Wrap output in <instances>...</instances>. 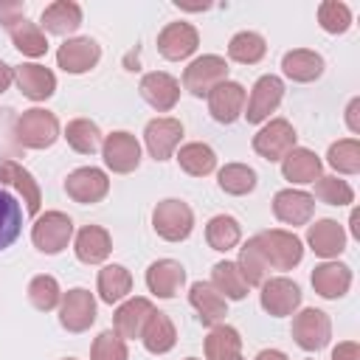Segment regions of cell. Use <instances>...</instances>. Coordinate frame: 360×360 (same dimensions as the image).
Masks as SVG:
<instances>
[{
    "label": "cell",
    "mask_w": 360,
    "mask_h": 360,
    "mask_svg": "<svg viewBox=\"0 0 360 360\" xmlns=\"http://www.w3.org/2000/svg\"><path fill=\"white\" fill-rule=\"evenodd\" d=\"M65 360H76V357H65Z\"/></svg>",
    "instance_id": "55"
},
{
    "label": "cell",
    "mask_w": 360,
    "mask_h": 360,
    "mask_svg": "<svg viewBox=\"0 0 360 360\" xmlns=\"http://www.w3.org/2000/svg\"><path fill=\"white\" fill-rule=\"evenodd\" d=\"M233 354H242V338L233 326L219 323L205 338V360H231Z\"/></svg>",
    "instance_id": "38"
},
{
    "label": "cell",
    "mask_w": 360,
    "mask_h": 360,
    "mask_svg": "<svg viewBox=\"0 0 360 360\" xmlns=\"http://www.w3.org/2000/svg\"><path fill=\"white\" fill-rule=\"evenodd\" d=\"M284 98V82L273 73H264L256 79L253 90H250V98H248V110L242 112L248 118V124H262V121H270V112L278 110Z\"/></svg>",
    "instance_id": "12"
},
{
    "label": "cell",
    "mask_w": 360,
    "mask_h": 360,
    "mask_svg": "<svg viewBox=\"0 0 360 360\" xmlns=\"http://www.w3.org/2000/svg\"><path fill=\"white\" fill-rule=\"evenodd\" d=\"M222 82H228V62L225 56H217V53H202L191 59L188 68L183 70V87L197 98L208 96Z\"/></svg>",
    "instance_id": "5"
},
{
    "label": "cell",
    "mask_w": 360,
    "mask_h": 360,
    "mask_svg": "<svg viewBox=\"0 0 360 360\" xmlns=\"http://www.w3.org/2000/svg\"><path fill=\"white\" fill-rule=\"evenodd\" d=\"M323 68H326V65H323V56H321L318 51H309V48H295V51H287V53L281 56V70H284V76L292 79V82H301V84L321 79Z\"/></svg>",
    "instance_id": "29"
},
{
    "label": "cell",
    "mask_w": 360,
    "mask_h": 360,
    "mask_svg": "<svg viewBox=\"0 0 360 360\" xmlns=\"http://www.w3.org/2000/svg\"><path fill=\"white\" fill-rule=\"evenodd\" d=\"M332 360H360V346L357 340H340L332 349Z\"/></svg>",
    "instance_id": "48"
},
{
    "label": "cell",
    "mask_w": 360,
    "mask_h": 360,
    "mask_svg": "<svg viewBox=\"0 0 360 360\" xmlns=\"http://www.w3.org/2000/svg\"><path fill=\"white\" fill-rule=\"evenodd\" d=\"M349 228H352V236L360 239V211H357V208H354L352 217H349Z\"/></svg>",
    "instance_id": "52"
},
{
    "label": "cell",
    "mask_w": 360,
    "mask_h": 360,
    "mask_svg": "<svg viewBox=\"0 0 360 360\" xmlns=\"http://www.w3.org/2000/svg\"><path fill=\"white\" fill-rule=\"evenodd\" d=\"M259 301H262V309L267 315L287 318V315H295V309L301 307V287L287 276H276V278H267L262 284Z\"/></svg>",
    "instance_id": "11"
},
{
    "label": "cell",
    "mask_w": 360,
    "mask_h": 360,
    "mask_svg": "<svg viewBox=\"0 0 360 360\" xmlns=\"http://www.w3.org/2000/svg\"><path fill=\"white\" fill-rule=\"evenodd\" d=\"M152 228L166 242H183L194 231V211L188 208V202L177 197L160 200L152 211Z\"/></svg>",
    "instance_id": "3"
},
{
    "label": "cell",
    "mask_w": 360,
    "mask_h": 360,
    "mask_svg": "<svg viewBox=\"0 0 360 360\" xmlns=\"http://www.w3.org/2000/svg\"><path fill=\"white\" fill-rule=\"evenodd\" d=\"M70 239H73V219L65 211H45V214H39L34 228H31V242L45 256L62 253Z\"/></svg>",
    "instance_id": "4"
},
{
    "label": "cell",
    "mask_w": 360,
    "mask_h": 360,
    "mask_svg": "<svg viewBox=\"0 0 360 360\" xmlns=\"http://www.w3.org/2000/svg\"><path fill=\"white\" fill-rule=\"evenodd\" d=\"M295 127L287 118H270L256 135H253V152L270 163L281 160L290 149H295Z\"/></svg>",
    "instance_id": "6"
},
{
    "label": "cell",
    "mask_w": 360,
    "mask_h": 360,
    "mask_svg": "<svg viewBox=\"0 0 360 360\" xmlns=\"http://www.w3.org/2000/svg\"><path fill=\"white\" fill-rule=\"evenodd\" d=\"M318 22L326 34H346L352 28V8L338 0H323L318 6Z\"/></svg>",
    "instance_id": "45"
},
{
    "label": "cell",
    "mask_w": 360,
    "mask_h": 360,
    "mask_svg": "<svg viewBox=\"0 0 360 360\" xmlns=\"http://www.w3.org/2000/svg\"><path fill=\"white\" fill-rule=\"evenodd\" d=\"M253 239H256V245H259L267 267H273V270H292L304 259V242L292 231L267 228V231L256 233Z\"/></svg>",
    "instance_id": "1"
},
{
    "label": "cell",
    "mask_w": 360,
    "mask_h": 360,
    "mask_svg": "<svg viewBox=\"0 0 360 360\" xmlns=\"http://www.w3.org/2000/svg\"><path fill=\"white\" fill-rule=\"evenodd\" d=\"M307 360H309V357H307Z\"/></svg>",
    "instance_id": "56"
},
{
    "label": "cell",
    "mask_w": 360,
    "mask_h": 360,
    "mask_svg": "<svg viewBox=\"0 0 360 360\" xmlns=\"http://www.w3.org/2000/svg\"><path fill=\"white\" fill-rule=\"evenodd\" d=\"M65 191L73 202L79 205H93L101 202L110 191V177L104 169L96 166H79L65 177Z\"/></svg>",
    "instance_id": "7"
},
{
    "label": "cell",
    "mask_w": 360,
    "mask_h": 360,
    "mask_svg": "<svg viewBox=\"0 0 360 360\" xmlns=\"http://www.w3.org/2000/svg\"><path fill=\"white\" fill-rule=\"evenodd\" d=\"M152 312H155V304L149 298H141V295L127 298L112 315V332H118L124 340H135V338H141Z\"/></svg>",
    "instance_id": "25"
},
{
    "label": "cell",
    "mask_w": 360,
    "mask_h": 360,
    "mask_svg": "<svg viewBox=\"0 0 360 360\" xmlns=\"http://www.w3.org/2000/svg\"><path fill=\"white\" fill-rule=\"evenodd\" d=\"M312 287L321 298H343L352 287V267L338 259H326L312 270Z\"/></svg>",
    "instance_id": "21"
},
{
    "label": "cell",
    "mask_w": 360,
    "mask_h": 360,
    "mask_svg": "<svg viewBox=\"0 0 360 360\" xmlns=\"http://www.w3.org/2000/svg\"><path fill=\"white\" fill-rule=\"evenodd\" d=\"M79 25H82V6L73 0H56L42 8L39 28H45L48 34L70 37L73 31H79Z\"/></svg>",
    "instance_id": "28"
},
{
    "label": "cell",
    "mask_w": 360,
    "mask_h": 360,
    "mask_svg": "<svg viewBox=\"0 0 360 360\" xmlns=\"http://www.w3.org/2000/svg\"><path fill=\"white\" fill-rule=\"evenodd\" d=\"M8 34H11L14 48H17L22 56L39 59V56L48 53V37H45V31H42L37 22H28V20L22 17L20 22H14V25L8 28Z\"/></svg>",
    "instance_id": "36"
},
{
    "label": "cell",
    "mask_w": 360,
    "mask_h": 360,
    "mask_svg": "<svg viewBox=\"0 0 360 360\" xmlns=\"http://www.w3.org/2000/svg\"><path fill=\"white\" fill-rule=\"evenodd\" d=\"M101 158H104V166L115 174H129L138 169L141 163V143L132 132L127 129H118V132H110L101 143Z\"/></svg>",
    "instance_id": "9"
},
{
    "label": "cell",
    "mask_w": 360,
    "mask_h": 360,
    "mask_svg": "<svg viewBox=\"0 0 360 360\" xmlns=\"http://www.w3.org/2000/svg\"><path fill=\"white\" fill-rule=\"evenodd\" d=\"M141 90V98L158 110V112H169L174 110V104L180 101V82L172 76V73H163V70H152L141 79L138 84Z\"/></svg>",
    "instance_id": "18"
},
{
    "label": "cell",
    "mask_w": 360,
    "mask_h": 360,
    "mask_svg": "<svg viewBox=\"0 0 360 360\" xmlns=\"http://www.w3.org/2000/svg\"><path fill=\"white\" fill-rule=\"evenodd\" d=\"M242 239V225L231 217V214H217L208 219L205 225V242L211 250H219V253H228L231 248H236Z\"/></svg>",
    "instance_id": "35"
},
{
    "label": "cell",
    "mask_w": 360,
    "mask_h": 360,
    "mask_svg": "<svg viewBox=\"0 0 360 360\" xmlns=\"http://www.w3.org/2000/svg\"><path fill=\"white\" fill-rule=\"evenodd\" d=\"M0 186H3V188L8 186V188H14V191L22 197L28 217H37V214H39V208H42L39 183L34 180V174H31L25 166H20V163H14V160H0Z\"/></svg>",
    "instance_id": "16"
},
{
    "label": "cell",
    "mask_w": 360,
    "mask_h": 360,
    "mask_svg": "<svg viewBox=\"0 0 360 360\" xmlns=\"http://www.w3.org/2000/svg\"><path fill=\"white\" fill-rule=\"evenodd\" d=\"M174 158H177L180 169L186 174H191V177H205V174H211L217 169V152L208 143H202V141L183 143Z\"/></svg>",
    "instance_id": "33"
},
{
    "label": "cell",
    "mask_w": 360,
    "mask_h": 360,
    "mask_svg": "<svg viewBox=\"0 0 360 360\" xmlns=\"http://www.w3.org/2000/svg\"><path fill=\"white\" fill-rule=\"evenodd\" d=\"M14 82L20 87V93L31 101H45L53 96L56 90V76L51 68L37 65V62H25L20 68H14Z\"/></svg>",
    "instance_id": "22"
},
{
    "label": "cell",
    "mask_w": 360,
    "mask_h": 360,
    "mask_svg": "<svg viewBox=\"0 0 360 360\" xmlns=\"http://www.w3.org/2000/svg\"><path fill=\"white\" fill-rule=\"evenodd\" d=\"M211 287L225 298V301H242L248 295V281L242 278L236 262H217L211 267Z\"/></svg>",
    "instance_id": "34"
},
{
    "label": "cell",
    "mask_w": 360,
    "mask_h": 360,
    "mask_svg": "<svg viewBox=\"0 0 360 360\" xmlns=\"http://www.w3.org/2000/svg\"><path fill=\"white\" fill-rule=\"evenodd\" d=\"M98 298L104 304H118L132 292V273L124 264H104L98 270Z\"/></svg>",
    "instance_id": "31"
},
{
    "label": "cell",
    "mask_w": 360,
    "mask_h": 360,
    "mask_svg": "<svg viewBox=\"0 0 360 360\" xmlns=\"http://www.w3.org/2000/svg\"><path fill=\"white\" fill-rule=\"evenodd\" d=\"M76 259L84 264H101L112 253V236L101 225H84L73 239Z\"/></svg>",
    "instance_id": "27"
},
{
    "label": "cell",
    "mask_w": 360,
    "mask_h": 360,
    "mask_svg": "<svg viewBox=\"0 0 360 360\" xmlns=\"http://www.w3.org/2000/svg\"><path fill=\"white\" fill-rule=\"evenodd\" d=\"M321 172H323L321 158L307 146H295L281 158V174H284V180H290L295 186L315 183L321 177Z\"/></svg>",
    "instance_id": "26"
},
{
    "label": "cell",
    "mask_w": 360,
    "mask_h": 360,
    "mask_svg": "<svg viewBox=\"0 0 360 360\" xmlns=\"http://www.w3.org/2000/svg\"><path fill=\"white\" fill-rule=\"evenodd\" d=\"M188 304L197 309L202 326H219L228 315V301L211 287V281H194L188 290Z\"/></svg>",
    "instance_id": "24"
},
{
    "label": "cell",
    "mask_w": 360,
    "mask_h": 360,
    "mask_svg": "<svg viewBox=\"0 0 360 360\" xmlns=\"http://www.w3.org/2000/svg\"><path fill=\"white\" fill-rule=\"evenodd\" d=\"M180 138H183V124L169 115L152 118L143 127V143L155 160H169L174 155V149L180 146Z\"/></svg>",
    "instance_id": "14"
},
{
    "label": "cell",
    "mask_w": 360,
    "mask_h": 360,
    "mask_svg": "<svg viewBox=\"0 0 360 360\" xmlns=\"http://www.w3.org/2000/svg\"><path fill=\"white\" fill-rule=\"evenodd\" d=\"M236 267H239L242 278L248 281V287H262V284L267 281L270 267H267V262H264V256H262V250H259V245H256V239H253V236L239 248Z\"/></svg>",
    "instance_id": "40"
},
{
    "label": "cell",
    "mask_w": 360,
    "mask_h": 360,
    "mask_svg": "<svg viewBox=\"0 0 360 360\" xmlns=\"http://www.w3.org/2000/svg\"><path fill=\"white\" fill-rule=\"evenodd\" d=\"M217 183L225 194L242 197V194H250L256 188V172L248 163H225L217 172Z\"/></svg>",
    "instance_id": "41"
},
{
    "label": "cell",
    "mask_w": 360,
    "mask_h": 360,
    "mask_svg": "<svg viewBox=\"0 0 360 360\" xmlns=\"http://www.w3.org/2000/svg\"><path fill=\"white\" fill-rule=\"evenodd\" d=\"M273 214L278 222L284 225H309L312 214H315V197L301 191V188H281L273 197Z\"/></svg>",
    "instance_id": "15"
},
{
    "label": "cell",
    "mask_w": 360,
    "mask_h": 360,
    "mask_svg": "<svg viewBox=\"0 0 360 360\" xmlns=\"http://www.w3.org/2000/svg\"><path fill=\"white\" fill-rule=\"evenodd\" d=\"M28 301L39 309V312H51L59 307L62 301V290H59V281L53 276H34L28 281Z\"/></svg>",
    "instance_id": "43"
},
{
    "label": "cell",
    "mask_w": 360,
    "mask_h": 360,
    "mask_svg": "<svg viewBox=\"0 0 360 360\" xmlns=\"http://www.w3.org/2000/svg\"><path fill=\"white\" fill-rule=\"evenodd\" d=\"M186 360H197V357H186Z\"/></svg>",
    "instance_id": "54"
},
{
    "label": "cell",
    "mask_w": 360,
    "mask_h": 360,
    "mask_svg": "<svg viewBox=\"0 0 360 360\" xmlns=\"http://www.w3.org/2000/svg\"><path fill=\"white\" fill-rule=\"evenodd\" d=\"M346 127H349V132L360 135V96H354L346 104Z\"/></svg>",
    "instance_id": "49"
},
{
    "label": "cell",
    "mask_w": 360,
    "mask_h": 360,
    "mask_svg": "<svg viewBox=\"0 0 360 360\" xmlns=\"http://www.w3.org/2000/svg\"><path fill=\"white\" fill-rule=\"evenodd\" d=\"M264 53H267V42L256 31H239L228 42V56L239 65H256L264 59Z\"/></svg>",
    "instance_id": "39"
},
{
    "label": "cell",
    "mask_w": 360,
    "mask_h": 360,
    "mask_svg": "<svg viewBox=\"0 0 360 360\" xmlns=\"http://www.w3.org/2000/svg\"><path fill=\"white\" fill-rule=\"evenodd\" d=\"M141 340H143V349H146V352H152V354H166V352H172L174 343H177V329H174V323H172V318H169L166 312H158V309H155V312L149 315L143 332H141Z\"/></svg>",
    "instance_id": "30"
},
{
    "label": "cell",
    "mask_w": 360,
    "mask_h": 360,
    "mask_svg": "<svg viewBox=\"0 0 360 360\" xmlns=\"http://www.w3.org/2000/svg\"><path fill=\"white\" fill-rule=\"evenodd\" d=\"M62 138H65L68 146H70L73 152H79V155H93V152H98L101 143H104V135H101L98 124L90 121V118H73V121H68Z\"/></svg>",
    "instance_id": "32"
},
{
    "label": "cell",
    "mask_w": 360,
    "mask_h": 360,
    "mask_svg": "<svg viewBox=\"0 0 360 360\" xmlns=\"http://www.w3.org/2000/svg\"><path fill=\"white\" fill-rule=\"evenodd\" d=\"M59 323L68 332H87L96 323V298L84 287H73L62 292L59 301Z\"/></svg>",
    "instance_id": "10"
},
{
    "label": "cell",
    "mask_w": 360,
    "mask_h": 360,
    "mask_svg": "<svg viewBox=\"0 0 360 360\" xmlns=\"http://www.w3.org/2000/svg\"><path fill=\"white\" fill-rule=\"evenodd\" d=\"M98 59H101V45L90 37H70L56 51V65L73 76L93 70L98 65Z\"/></svg>",
    "instance_id": "13"
},
{
    "label": "cell",
    "mask_w": 360,
    "mask_h": 360,
    "mask_svg": "<svg viewBox=\"0 0 360 360\" xmlns=\"http://www.w3.org/2000/svg\"><path fill=\"white\" fill-rule=\"evenodd\" d=\"M186 284V267L174 259H158L146 270V287L158 298H174Z\"/></svg>",
    "instance_id": "23"
},
{
    "label": "cell",
    "mask_w": 360,
    "mask_h": 360,
    "mask_svg": "<svg viewBox=\"0 0 360 360\" xmlns=\"http://www.w3.org/2000/svg\"><path fill=\"white\" fill-rule=\"evenodd\" d=\"M315 197L326 205H349L354 202V188L335 174H321L315 180Z\"/></svg>",
    "instance_id": "44"
},
{
    "label": "cell",
    "mask_w": 360,
    "mask_h": 360,
    "mask_svg": "<svg viewBox=\"0 0 360 360\" xmlns=\"http://www.w3.org/2000/svg\"><path fill=\"white\" fill-rule=\"evenodd\" d=\"M208 112H211V118L214 121H219V124H233L236 118H242V112H245V87L239 84V82H222V84H217L208 96Z\"/></svg>",
    "instance_id": "19"
},
{
    "label": "cell",
    "mask_w": 360,
    "mask_h": 360,
    "mask_svg": "<svg viewBox=\"0 0 360 360\" xmlns=\"http://www.w3.org/2000/svg\"><path fill=\"white\" fill-rule=\"evenodd\" d=\"M127 357H129L127 340L112 329L101 332L90 346V360H127Z\"/></svg>",
    "instance_id": "46"
},
{
    "label": "cell",
    "mask_w": 360,
    "mask_h": 360,
    "mask_svg": "<svg viewBox=\"0 0 360 360\" xmlns=\"http://www.w3.org/2000/svg\"><path fill=\"white\" fill-rule=\"evenodd\" d=\"M59 138V118L42 107L25 110L14 121V141L25 149H48Z\"/></svg>",
    "instance_id": "2"
},
{
    "label": "cell",
    "mask_w": 360,
    "mask_h": 360,
    "mask_svg": "<svg viewBox=\"0 0 360 360\" xmlns=\"http://www.w3.org/2000/svg\"><path fill=\"white\" fill-rule=\"evenodd\" d=\"M326 163L338 174H357L360 172V141L357 138H340V141L329 143Z\"/></svg>",
    "instance_id": "42"
},
{
    "label": "cell",
    "mask_w": 360,
    "mask_h": 360,
    "mask_svg": "<svg viewBox=\"0 0 360 360\" xmlns=\"http://www.w3.org/2000/svg\"><path fill=\"white\" fill-rule=\"evenodd\" d=\"M22 231V205L20 200L0 186V250L17 242Z\"/></svg>",
    "instance_id": "37"
},
{
    "label": "cell",
    "mask_w": 360,
    "mask_h": 360,
    "mask_svg": "<svg viewBox=\"0 0 360 360\" xmlns=\"http://www.w3.org/2000/svg\"><path fill=\"white\" fill-rule=\"evenodd\" d=\"M307 245L321 259H338L346 250V231L338 219H318L307 228Z\"/></svg>",
    "instance_id": "20"
},
{
    "label": "cell",
    "mask_w": 360,
    "mask_h": 360,
    "mask_svg": "<svg viewBox=\"0 0 360 360\" xmlns=\"http://www.w3.org/2000/svg\"><path fill=\"white\" fill-rule=\"evenodd\" d=\"M200 45V34L191 22H169L160 34H158V53L169 62H180L188 59Z\"/></svg>",
    "instance_id": "17"
},
{
    "label": "cell",
    "mask_w": 360,
    "mask_h": 360,
    "mask_svg": "<svg viewBox=\"0 0 360 360\" xmlns=\"http://www.w3.org/2000/svg\"><path fill=\"white\" fill-rule=\"evenodd\" d=\"M256 360H290L281 349H262L259 354H256Z\"/></svg>",
    "instance_id": "51"
},
{
    "label": "cell",
    "mask_w": 360,
    "mask_h": 360,
    "mask_svg": "<svg viewBox=\"0 0 360 360\" xmlns=\"http://www.w3.org/2000/svg\"><path fill=\"white\" fill-rule=\"evenodd\" d=\"M332 338V321L323 309L307 307L301 312H295L292 318V340L304 349V352H318L329 343Z\"/></svg>",
    "instance_id": "8"
},
{
    "label": "cell",
    "mask_w": 360,
    "mask_h": 360,
    "mask_svg": "<svg viewBox=\"0 0 360 360\" xmlns=\"http://www.w3.org/2000/svg\"><path fill=\"white\" fill-rule=\"evenodd\" d=\"M231 360H245V357H242V354H233V357H231Z\"/></svg>",
    "instance_id": "53"
},
{
    "label": "cell",
    "mask_w": 360,
    "mask_h": 360,
    "mask_svg": "<svg viewBox=\"0 0 360 360\" xmlns=\"http://www.w3.org/2000/svg\"><path fill=\"white\" fill-rule=\"evenodd\" d=\"M14 82V68H8L3 59H0V93H6Z\"/></svg>",
    "instance_id": "50"
},
{
    "label": "cell",
    "mask_w": 360,
    "mask_h": 360,
    "mask_svg": "<svg viewBox=\"0 0 360 360\" xmlns=\"http://www.w3.org/2000/svg\"><path fill=\"white\" fill-rule=\"evenodd\" d=\"M25 17V3L20 0H0V25L8 31L14 22H20Z\"/></svg>",
    "instance_id": "47"
}]
</instances>
